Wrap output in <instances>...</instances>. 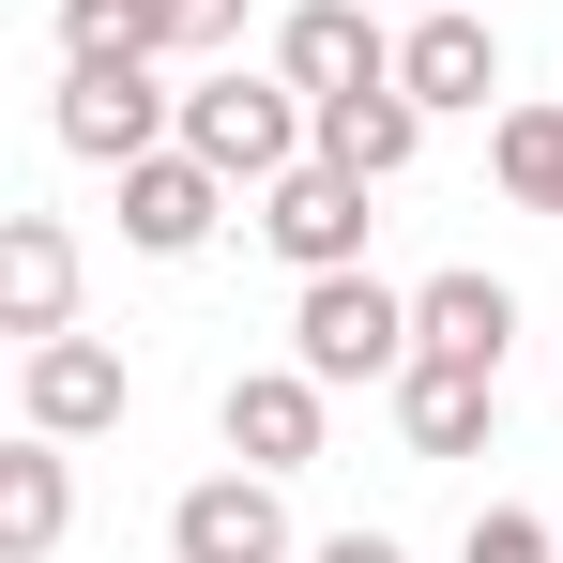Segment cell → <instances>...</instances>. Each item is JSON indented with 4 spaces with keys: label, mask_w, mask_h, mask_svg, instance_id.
Returning a JSON list of instances; mask_svg holds the SVG:
<instances>
[{
    "label": "cell",
    "mask_w": 563,
    "mask_h": 563,
    "mask_svg": "<svg viewBox=\"0 0 563 563\" xmlns=\"http://www.w3.org/2000/svg\"><path fill=\"white\" fill-rule=\"evenodd\" d=\"M289 366L396 380V366H411V289H380L366 260H351V275H305V305H289Z\"/></svg>",
    "instance_id": "1"
},
{
    "label": "cell",
    "mask_w": 563,
    "mask_h": 563,
    "mask_svg": "<svg viewBox=\"0 0 563 563\" xmlns=\"http://www.w3.org/2000/svg\"><path fill=\"white\" fill-rule=\"evenodd\" d=\"M184 153L229 168V184H275V168L320 153V107L275 92V77H213V92H184Z\"/></svg>",
    "instance_id": "2"
},
{
    "label": "cell",
    "mask_w": 563,
    "mask_h": 563,
    "mask_svg": "<svg viewBox=\"0 0 563 563\" xmlns=\"http://www.w3.org/2000/svg\"><path fill=\"white\" fill-rule=\"evenodd\" d=\"M62 153L77 168H137V153H168L184 137V92H153V62H62Z\"/></svg>",
    "instance_id": "3"
},
{
    "label": "cell",
    "mask_w": 563,
    "mask_h": 563,
    "mask_svg": "<svg viewBox=\"0 0 563 563\" xmlns=\"http://www.w3.org/2000/svg\"><path fill=\"white\" fill-rule=\"evenodd\" d=\"M260 244H275L289 275H351V260H366V184L320 168V153L275 168V184H260Z\"/></svg>",
    "instance_id": "4"
},
{
    "label": "cell",
    "mask_w": 563,
    "mask_h": 563,
    "mask_svg": "<svg viewBox=\"0 0 563 563\" xmlns=\"http://www.w3.org/2000/svg\"><path fill=\"white\" fill-rule=\"evenodd\" d=\"M275 77H289L305 107H320V92H366V77H396L380 0H289V15H275Z\"/></svg>",
    "instance_id": "5"
},
{
    "label": "cell",
    "mask_w": 563,
    "mask_h": 563,
    "mask_svg": "<svg viewBox=\"0 0 563 563\" xmlns=\"http://www.w3.org/2000/svg\"><path fill=\"white\" fill-rule=\"evenodd\" d=\"M213 213H229V168H198L184 137L122 168V244H137V260H198V244H213Z\"/></svg>",
    "instance_id": "6"
},
{
    "label": "cell",
    "mask_w": 563,
    "mask_h": 563,
    "mask_svg": "<svg viewBox=\"0 0 563 563\" xmlns=\"http://www.w3.org/2000/svg\"><path fill=\"white\" fill-rule=\"evenodd\" d=\"M168 563H289V503L275 472H213L168 503Z\"/></svg>",
    "instance_id": "7"
},
{
    "label": "cell",
    "mask_w": 563,
    "mask_h": 563,
    "mask_svg": "<svg viewBox=\"0 0 563 563\" xmlns=\"http://www.w3.org/2000/svg\"><path fill=\"white\" fill-rule=\"evenodd\" d=\"M396 92L411 107H487L503 92V31H487L472 0H427V15L396 31Z\"/></svg>",
    "instance_id": "8"
},
{
    "label": "cell",
    "mask_w": 563,
    "mask_h": 563,
    "mask_svg": "<svg viewBox=\"0 0 563 563\" xmlns=\"http://www.w3.org/2000/svg\"><path fill=\"white\" fill-rule=\"evenodd\" d=\"M15 411H31L46 442H92V427H122V351H107V335H31Z\"/></svg>",
    "instance_id": "9"
},
{
    "label": "cell",
    "mask_w": 563,
    "mask_h": 563,
    "mask_svg": "<svg viewBox=\"0 0 563 563\" xmlns=\"http://www.w3.org/2000/svg\"><path fill=\"white\" fill-rule=\"evenodd\" d=\"M320 396H335L320 366H244L213 427H229V457H244V472H305V457H320Z\"/></svg>",
    "instance_id": "10"
},
{
    "label": "cell",
    "mask_w": 563,
    "mask_h": 563,
    "mask_svg": "<svg viewBox=\"0 0 563 563\" xmlns=\"http://www.w3.org/2000/svg\"><path fill=\"white\" fill-rule=\"evenodd\" d=\"M0 335H77V229L0 213Z\"/></svg>",
    "instance_id": "11"
},
{
    "label": "cell",
    "mask_w": 563,
    "mask_h": 563,
    "mask_svg": "<svg viewBox=\"0 0 563 563\" xmlns=\"http://www.w3.org/2000/svg\"><path fill=\"white\" fill-rule=\"evenodd\" d=\"M487 411H503V366H442V351L396 366V427H411V457H472Z\"/></svg>",
    "instance_id": "12"
},
{
    "label": "cell",
    "mask_w": 563,
    "mask_h": 563,
    "mask_svg": "<svg viewBox=\"0 0 563 563\" xmlns=\"http://www.w3.org/2000/svg\"><path fill=\"white\" fill-rule=\"evenodd\" d=\"M411 351L503 366V351H518V289H503V275H427V289H411Z\"/></svg>",
    "instance_id": "13"
},
{
    "label": "cell",
    "mask_w": 563,
    "mask_h": 563,
    "mask_svg": "<svg viewBox=\"0 0 563 563\" xmlns=\"http://www.w3.org/2000/svg\"><path fill=\"white\" fill-rule=\"evenodd\" d=\"M411 137H427V107L366 77V92H320V168H351V184H396L411 168Z\"/></svg>",
    "instance_id": "14"
},
{
    "label": "cell",
    "mask_w": 563,
    "mask_h": 563,
    "mask_svg": "<svg viewBox=\"0 0 563 563\" xmlns=\"http://www.w3.org/2000/svg\"><path fill=\"white\" fill-rule=\"evenodd\" d=\"M62 518H77V472H62L46 427H15V457H0V563H46Z\"/></svg>",
    "instance_id": "15"
},
{
    "label": "cell",
    "mask_w": 563,
    "mask_h": 563,
    "mask_svg": "<svg viewBox=\"0 0 563 563\" xmlns=\"http://www.w3.org/2000/svg\"><path fill=\"white\" fill-rule=\"evenodd\" d=\"M487 168H503V198H518V213H549V229H563V107H503Z\"/></svg>",
    "instance_id": "16"
},
{
    "label": "cell",
    "mask_w": 563,
    "mask_h": 563,
    "mask_svg": "<svg viewBox=\"0 0 563 563\" xmlns=\"http://www.w3.org/2000/svg\"><path fill=\"white\" fill-rule=\"evenodd\" d=\"M62 62H153V0H62Z\"/></svg>",
    "instance_id": "17"
},
{
    "label": "cell",
    "mask_w": 563,
    "mask_h": 563,
    "mask_svg": "<svg viewBox=\"0 0 563 563\" xmlns=\"http://www.w3.org/2000/svg\"><path fill=\"white\" fill-rule=\"evenodd\" d=\"M244 46V0H153V62H213Z\"/></svg>",
    "instance_id": "18"
},
{
    "label": "cell",
    "mask_w": 563,
    "mask_h": 563,
    "mask_svg": "<svg viewBox=\"0 0 563 563\" xmlns=\"http://www.w3.org/2000/svg\"><path fill=\"white\" fill-rule=\"evenodd\" d=\"M457 563H563V533L549 518H533V503H487V518H472V549Z\"/></svg>",
    "instance_id": "19"
},
{
    "label": "cell",
    "mask_w": 563,
    "mask_h": 563,
    "mask_svg": "<svg viewBox=\"0 0 563 563\" xmlns=\"http://www.w3.org/2000/svg\"><path fill=\"white\" fill-rule=\"evenodd\" d=\"M305 563H411V549H396V533H320Z\"/></svg>",
    "instance_id": "20"
},
{
    "label": "cell",
    "mask_w": 563,
    "mask_h": 563,
    "mask_svg": "<svg viewBox=\"0 0 563 563\" xmlns=\"http://www.w3.org/2000/svg\"><path fill=\"white\" fill-rule=\"evenodd\" d=\"M411 15H427V0H411Z\"/></svg>",
    "instance_id": "21"
}]
</instances>
